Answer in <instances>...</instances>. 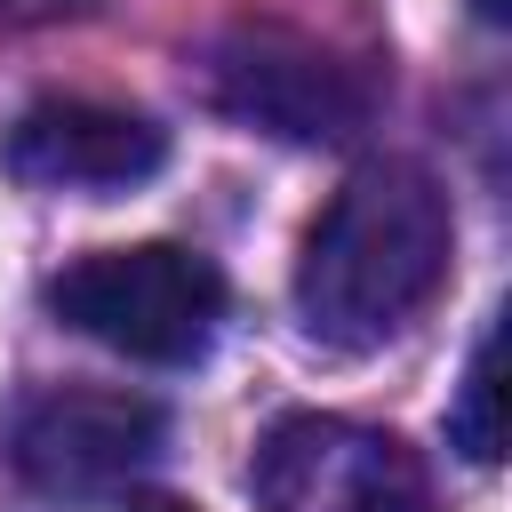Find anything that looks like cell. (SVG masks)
Wrapping results in <instances>:
<instances>
[{"instance_id":"cell-1","label":"cell","mask_w":512,"mask_h":512,"mask_svg":"<svg viewBox=\"0 0 512 512\" xmlns=\"http://www.w3.org/2000/svg\"><path fill=\"white\" fill-rule=\"evenodd\" d=\"M448 256H456V216L440 176H424L416 160H368L336 184V200L304 232L296 312L320 344L368 352L440 296Z\"/></svg>"},{"instance_id":"cell-2","label":"cell","mask_w":512,"mask_h":512,"mask_svg":"<svg viewBox=\"0 0 512 512\" xmlns=\"http://www.w3.org/2000/svg\"><path fill=\"white\" fill-rule=\"evenodd\" d=\"M56 320L80 336L152 360V368H192L216 328H224V272L184 248V240H136V248H96L48 280Z\"/></svg>"},{"instance_id":"cell-3","label":"cell","mask_w":512,"mask_h":512,"mask_svg":"<svg viewBox=\"0 0 512 512\" xmlns=\"http://www.w3.org/2000/svg\"><path fill=\"white\" fill-rule=\"evenodd\" d=\"M248 496L256 512H440L400 432H376L328 408H296L256 440Z\"/></svg>"},{"instance_id":"cell-4","label":"cell","mask_w":512,"mask_h":512,"mask_svg":"<svg viewBox=\"0 0 512 512\" xmlns=\"http://www.w3.org/2000/svg\"><path fill=\"white\" fill-rule=\"evenodd\" d=\"M168 440V416L144 392L104 384H40L8 408V464L48 504H96L120 496Z\"/></svg>"},{"instance_id":"cell-5","label":"cell","mask_w":512,"mask_h":512,"mask_svg":"<svg viewBox=\"0 0 512 512\" xmlns=\"http://www.w3.org/2000/svg\"><path fill=\"white\" fill-rule=\"evenodd\" d=\"M208 96L232 120L264 128V136L344 144L368 120L376 80L360 64H344L336 48H320L312 32H296V24H232L208 48Z\"/></svg>"},{"instance_id":"cell-6","label":"cell","mask_w":512,"mask_h":512,"mask_svg":"<svg viewBox=\"0 0 512 512\" xmlns=\"http://www.w3.org/2000/svg\"><path fill=\"white\" fill-rule=\"evenodd\" d=\"M160 160L168 128L96 96H40L0 128V168L24 192H128L160 176Z\"/></svg>"},{"instance_id":"cell-7","label":"cell","mask_w":512,"mask_h":512,"mask_svg":"<svg viewBox=\"0 0 512 512\" xmlns=\"http://www.w3.org/2000/svg\"><path fill=\"white\" fill-rule=\"evenodd\" d=\"M496 360H504V328H488V336L472 344L464 400H456V416H448V432H456V448H464L472 464H496V456H504V424H496V392H504V376H496Z\"/></svg>"},{"instance_id":"cell-8","label":"cell","mask_w":512,"mask_h":512,"mask_svg":"<svg viewBox=\"0 0 512 512\" xmlns=\"http://www.w3.org/2000/svg\"><path fill=\"white\" fill-rule=\"evenodd\" d=\"M128 512H200V504H184V496H128Z\"/></svg>"},{"instance_id":"cell-9","label":"cell","mask_w":512,"mask_h":512,"mask_svg":"<svg viewBox=\"0 0 512 512\" xmlns=\"http://www.w3.org/2000/svg\"><path fill=\"white\" fill-rule=\"evenodd\" d=\"M472 16L480 24H504V0H472Z\"/></svg>"}]
</instances>
